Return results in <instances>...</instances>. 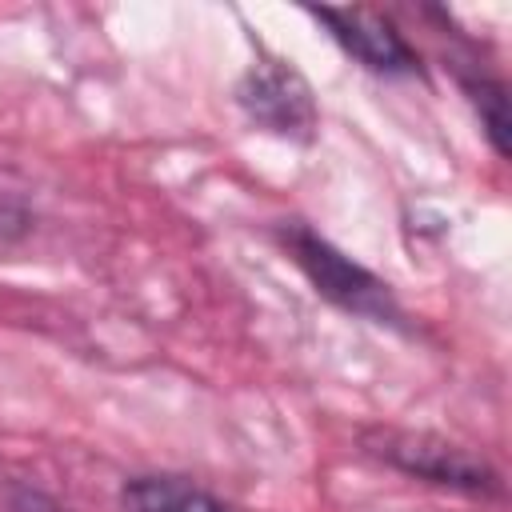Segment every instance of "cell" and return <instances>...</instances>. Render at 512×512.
Returning <instances> with one entry per match:
<instances>
[{
	"label": "cell",
	"instance_id": "6da1fadb",
	"mask_svg": "<svg viewBox=\"0 0 512 512\" xmlns=\"http://www.w3.org/2000/svg\"><path fill=\"white\" fill-rule=\"evenodd\" d=\"M280 244L292 252L296 268L312 280V288L324 300H332L336 308H344V312H352L360 320L404 328V312H400L392 288L376 272H368L364 264H356L352 256H344L332 240L316 236L304 224H288V228H280Z\"/></svg>",
	"mask_w": 512,
	"mask_h": 512
},
{
	"label": "cell",
	"instance_id": "7a4b0ae2",
	"mask_svg": "<svg viewBox=\"0 0 512 512\" xmlns=\"http://www.w3.org/2000/svg\"><path fill=\"white\" fill-rule=\"evenodd\" d=\"M364 448L372 456H380L388 468L416 476L424 484L436 488H452V492H468V496H496L500 492V472L476 456L464 444H452L436 432H404V428H384V432H368Z\"/></svg>",
	"mask_w": 512,
	"mask_h": 512
},
{
	"label": "cell",
	"instance_id": "3957f363",
	"mask_svg": "<svg viewBox=\"0 0 512 512\" xmlns=\"http://www.w3.org/2000/svg\"><path fill=\"white\" fill-rule=\"evenodd\" d=\"M236 104L264 132H276V136H288V140H312V132H316L312 88L284 60L252 64L236 84Z\"/></svg>",
	"mask_w": 512,
	"mask_h": 512
},
{
	"label": "cell",
	"instance_id": "277c9868",
	"mask_svg": "<svg viewBox=\"0 0 512 512\" xmlns=\"http://www.w3.org/2000/svg\"><path fill=\"white\" fill-rule=\"evenodd\" d=\"M308 12L364 68L384 72V76H416L420 72V52L404 40V32L388 16H380L372 8H308Z\"/></svg>",
	"mask_w": 512,
	"mask_h": 512
},
{
	"label": "cell",
	"instance_id": "5b68a950",
	"mask_svg": "<svg viewBox=\"0 0 512 512\" xmlns=\"http://www.w3.org/2000/svg\"><path fill=\"white\" fill-rule=\"evenodd\" d=\"M120 508L124 512H228L208 488L184 476H164V472L124 480Z\"/></svg>",
	"mask_w": 512,
	"mask_h": 512
},
{
	"label": "cell",
	"instance_id": "8992f818",
	"mask_svg": "<svg viewBox=\"0 0 512 512\" xmlns=\"http://www.w3.org/2000/svg\"><path fill=\"white\" fill-rule=\"evenodd\" d=\"M464 92L480 116V128L492 144V152L500 160L512 156V116H508V88L492 76H476V80H464Z\"/></svg>",
	"mask_w": 512,
	"mask_h": 512
}]
</instances>
